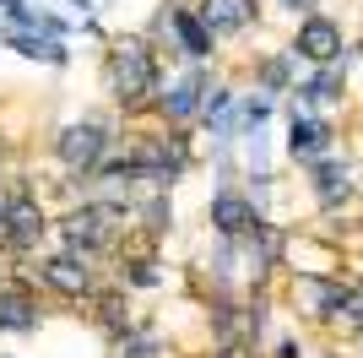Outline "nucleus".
Instances as JSON below:
<instances>
[{
    "mask_svg": "<svg viewBox=\"0 0 363 358\" xmlns=\"http://www.w3.org/2000/svg\"><path fill=\"white\" fill-rule=\"evenodd\" d=\"M87 320H92V331H98L104 342L125 337V331L136 326V320H130V288H120V283H98V293L87 298Z\"/></svg>",
    "mask_w": 363,
    "mask_h": 358,
    "instance_id": "obj_11",
    "label": "nucleus"
},
{
    "mask_svg": "<svg viewBox=\"0 0 363 358\" xmlns=\"http://www.w3.org/2000/svg\"><path fill=\"white\" fill-rule=\"evenodd\" d=\"M212 358H260V347H255V342H244V337H233V342H217Z\"/></svg>",
    "mask_w": 363,
    "mask_h": 358,
    "instance_id": "obj_20",
    "label": "nucleus"
},
{
    "mask_svg": "<svg viewBox=\"0 0 363 358\" xmlns=\"http://www.w3.org/2000/svg\"><path fill=\"white\" fill-rule=\"evenodd\" d=\"M11 6H22V0H0V16H6V11H11Z\"/></svg>",
    "mask_w": 363,
    "mask_h": 358,
    "instance_id": "obj_24",
    "label": "nucleus"
},
{
    "mask_svg": "<svg viewBox=\"0 0 363 358\" xmlns=\"http://www.w3.org/2000/svg\"><path fill=\"white\" fill-rule=\"evenodd\" d=\"M342 49H347V38H342V22H331V16H298V33H293V60H309V65H336L342 60Z\"/></svg>",
    "mask_w": 363,
    "mask_h": 358,
    "instance_id": "obj_9",
    "label": "nucleus"
},
{
    "mask_svg": "<svg viewBox=\"0 0 363 358\" xmlns=\"http://www.w3.org/2000/svg\"><path fill=\"white\" fill-rule=\"evenodd\" d=\"M303 293H309V315H315V320H342L352 288L347 283H325V277H303Z\"/></svg>",
    "mask_w": 363,
    "mask_h": 358,
    "instance_id": "obj_17",
    "label": "nucleus"
},
{
    "mask_svg": "<svg viewBox=\"0 0 363 358\" xmlns=\"http://www.w3.org/2000/svg\"><path fill=\"white\" fill-rule=\"evenodd\" d=\"M0 38H6V49H16L22 60L71 65V49H65V38H55V33H44V28H0Z\"/></svg>",
    "mask_w": 363,
    "mask_h": 358,
    "instance_id": "obj_14",
    "label": "nucleus"
},
{
    "mask_svg": "<svg viewBox=\"0 0 363 358\" xmlns=\"http://www.w3.org/2000/svg\"><path fill=\"white\" fill-rule=\"evenodd\" d=\"M342 326L363 331V288H352V298H347V315H342Z\"/></svg>",
    "mask_w": 363,
    "mask_h": 358,
    "instance_id": "obj_21",
    "label": "nucleus"
},
{
    "mask_svg": "<svg viewBox=\"0 0 363 358\" xmlns=\"http://www.w3.org/2000/svg\"><path fill=\"white\" fill-rule=\"evenodd\" d=\"M206 217H212L217 239H228V244H239V239H250L255 228H266L255 195H239V190H217L212 207H206Z\"/></svg>",
    "mask_w": 363,
    "mask_h": 358,
    "instance_id": "obj_10",
    "label": "nucleus"
},
{
    "mask_svg": "<svg viewBox=\"0 0 363 358\" xmlns=\"http://www.w3.org/2000/svg\"><path fill=\"white\" fill-rule=\"evenodd\" d=\"M104 92L114 98L125 119L152 114L157 92H163V65H157V44L147 33H120L104 49Z\"/></svg>",
    "mask_w": 363,
    "mask_h": 358,
    "instance_id": "obj_1",
    "label": "nucleus"
},
{
    "mask_svg": "<svg viewBox=\"0 0 363 358\" xmlns=\"http://www.w3.org/2000/svg\"><path fill=\"white\" fill-rule=\"evenodd\" d=\"M55 234V217L49 207L38 201L28 179H16L11 190V207H6V228H0V255H38V244Z\"/></svg>",
    "mask_w": 363,
    "mask_h": 358,
    "instance_id": "obj_4",
    "label": "nucleus"
},
{
    "mask_svg": "<svg viewBox=\"0 0 363 358\" xmlns=\"http://www.w3.org/2000/svg\"><path fill=\"white\" fill-rule=\"evenodd\" d=\"M277 358H298V342H282V347H277Z\"/></svg>",
    "mask_w": 363,
    "mask_h": 358,
    "instance_id": "obj_23",
    "label": "nucleus"
},
{
    "mask_svg": "<svg viewBox=\"0 0 363 358\" xmlns=\"http://www.w3.org/2000/svg\"><path fill=\"white\" fill-rule=\"evenodd\" d=\"M108 353L114 358H163V337H157V326H130L125 337L108 342Z\"/></svg>",
    "mask_w": 363,
    "mask_h": 358,
    "instance_id": "obj_18",
    "label": "nucleus"
},
{
    "mask_svg": "<svg viewBox=\"0 0 363 358\" xmlns=\"http://www.w3.org/2000/svg\"><path fill=\"white\" fill-rule=\"evenodd\" d=\"M196 16L217 44V38H239L260 11H255V0H196Z\"/></svg>",
    "mask_w": 363,
    "mask_h": 358,
    "instance_id": "obj_12",
    "label": "nucleus"
},
{
    "mask_svg": "<svg viewBox=\"0 0 363 358\" xmlns=\"http://www.w3.org/2000/svg\"><path fill=\"white\" fill-rule=\"evenodd\" d=\"M309 190H315V201L325 212H336L352 195V168L336 163V158H320V163H309Z\"/></svg>",
    "mask_w": 363,
    "mask_h": 358,
    "instance_id": "obj_15",
    "label": "nucleus"
},
{
    "mask_svg": "<svg viewBox=\"0 0 363 358\" xmlns=\"http://www.w3.org/2000/svg\"><path fill=\"white\" fill-rule=\"evenodd\" d=\"M206 98H212V71H206V60H201V65H184V71L157 92V109H152V114L163 119V125H190V119H201Z\"/></svg>",
    "mask_w": 363,
    "mask_h": 358,
    "instance_id": "obj_6",
    "label": "nucleus"
},
{
    "mask_svg": "<svg viewBox=\"0 0 363 358\" xmlns=\"http://www.w3.org/2000/svg\"><path fill=\"white\" fill-rule=\"evenodd\" d=\"M331 147H336V131L325 125V119L293 114V125H288V152L298 158V163H320V158H331Z\"/></svg>",
    "mask_w": 363,
    "mask_h": 358,
    "instance_id": "obj_13",
    "label": "nucleus"
},
{
    "mask_svg": "<svg viewBox=\"0 0 363 358\" xmlns=\"http://www.w3.org/2000/svg\"><path fill=\"white\" fill-rule=\"evenodd\" d=\"M55 234H60V250L104 261L130 239V195H82L55 217Z\"/></svg>",
    "mask_w": 363,
    "mask_h": 358,
    "instance_id": "obj_2",
    "label": "nucleus"
},
{
    "mask_svg": "<svg viewBox=\"0 0 363 358\" xmlns=\"http://www.w3.org/2000/svg\"><path fill=\"white\" fill-rule=\"evenodd\" d=\"M277 6H288L293 16H309V11H315V6H320V0H277Z\"/></svg>",
    "mask_w": 363,
    "mask_h": 358,
    "instance_id": "obj_22",
    "label": "nucleus"
},
{
    "mask_svg": "<svg viewBox=\"0 0 363 358\" xmlns=\"http://www.w3.org/2000/svg\"><path fill=\"white\" fill-rule=\"evenodd\" d=\"M33 283H38V293H49V298L87 304L104 277H98V261H87V255H76V250H55V255H38Z\"/></svg>",
    "mask_w": 363,
    "mask_h": 358,
    "instance_id": "obj_5",
    "label": "nucleus"
},
{
    "mask_svg": "<svg viewBox=\"0 0 363 358\" xmlns=\"http://www.w3.org/2000/svg\"><path fill=\"white\" fill-rule=\"evenodd\" d=\"M44 326V293L33 277H0V337H33Z\"/></svg>",
    "mask_w": 363,
    "mask_h": 358,
    "instance_id": "obj_7",
    "label": "nucleus"
},
{
    "mask_svg": "<svg viewBox=\"0 0 363 358\" xmlns=\"http://www.w3.org/2000/svg\"><path fill=\"white\" fill-rule=\"evenodd\" d=\"M157 33H168V49H179L190 65H201V60H212V33L201 28L196 6H168L157 11Z\"/></svg>",
    "mask_w": 363,
    "mask_h": 358,
    "instance_id": "obj_8",
    "label": "nucleus"
},
{
    "mask_svg": "<svg viewBox=\"0 0 363 358\" xmlns=\"http://www.w3.org/2000/svg\"><path fill=\"white\" fill-rule=\"evenodd\" d=\"M120 147V131H114V119H65L60 131L49 136V152H55V163L65 168V179H82L92 185V174L104 168V158Z\"/></svg>",
    "mask_w": 363,
    "mask_h": 358,
    "instance_id": "obj_3",
    "label": "nucleus"
},
{
    "mask_svg": "<svg viewBox=\"0 0 363 358\" xmlns=\"http://www.w3.org/2000/svg\"><path fill=\"white\" fill-rule=\"evenodd\" d=\"M174 228V207H168V190H152V195H141V201H130V234H141V239H157Z\"/></svg>",
    "mask_w": 363,
    "mask_h": 358,
    "instance_id": "obj_16",
    "label": "nucleus"
},
{
    "mask_svg": "<svg viewBox=\"0 0 363 358\" xmlns=\"http://www.w3.org/2000/svg\"><path fill=\"white\" fill-rule=\"evenodd\" d=\"M298 92H303V104H342V71L336 65H315V76Z\"/></svg>",
    "mask_w": 363,
    "mask_h": 358,
    "instance_id": "obj_19",
    "label": "nucleus"
}]
</instances>
